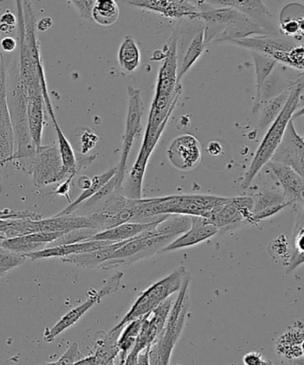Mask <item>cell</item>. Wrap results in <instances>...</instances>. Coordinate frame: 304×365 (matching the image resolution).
<instances>
[{
  "instance_id": "cell-1",
  "label": "cell",
  "mask_w": 304,
  "mask_h": 365,
  "mask_svg": "<svg viewBox=\"0 0 304 365\" xmlns=\"http://www.w3.org/2000/svg\"><path fill=\"white\" fill-rule=\"evenodd\" d=\"M178 39L177 31H174L166 46L145 134V138L149 140H153L163 133L181 98L182 86L177 83Z\"/></svg>"
},
{
  "instance_id": "cell-6",
  "label": "cell",
  "mask_w": 304,
  "mask_h": 365,
  "mask_svg": "<svg viewBox=\"0 0 304 365\" xmlns=\"http://www.w3.org/2000/svg\"><path fill=\"white\" fill-rule=\"evenodd\" d=\"M188 273L184 267H179L167 277L152 284L138 297L126 316L112 329V331H122L130 322L141 319L152 313L174 293L180 291Z\"/></svg>"
},
{
  "instance_id": "cell-37",
  "label": "cell",
  "mask_w": 304,
  "mask_h": 365,
  "mask_svg": "<svg viewBox=\"0 0 304 365\" xmlns=\"http://www.w3.org/2000/svg\"><path fill=\"white\" fill-rule=\"evenodd\" d=\"M26 259V257L10 252L2 247L0 249V278L14 268L21 266Z\"/></svg>"
},
{
  "instance_id": "cell-57",
  "label": "cell",
  "mask_w": 304,
  "mask_h": 365,
  "mask_svg": "<svg viewBox=\"0 0 304 365\" xmlns=\"http://www.w3.org/2000/svg\"><path fill=\"white\" fill-rule=\"evenodd\" d=\"M303 138L304 139V137Z\"/></svg>"
},
{
  "instance_id": "cell-25",
  "label": "cell",
  "mask_w": 304,
  "mask_h": 365,
  "mask_svg": "<svg viewBox=\"0 0 304 365\" xmlns=\"http://www.w3.org/2000/svg\"><path fill=\"white\" fill-rule=\"evenodd\" d=\"M304 341V331L301 328L292 327L278 339L276 350L278 355L285 359L295 361L302 359V344Z\"/></svg>"
},
{
  "instance_id": "cell-3",
  "label": "cell",
  "mask_w": 304,
  "mask_h": 365,
  "mask_svg": "<svg viewBox=\"0 0 304 365\" xmlns=\"http://www.w3.org/2000/svg\"><path fill=\"white\" fill-rule=\"evenodd\" d=\"M292 85V91L287 103L277 119L270 125L269 130L264 135L262 142L257 148L251 164L242 181V187L248 188L261 170L273 160L275 153L283 141L289 123L298 110L304 89L303 80H298Z\"/></svg>"
},
{
  "instance_id": "cell-7",
  "label": "cell",
  "mask_w": 304,
  "mask_h": 365,
  "mask_svg": "<svg viewBox=\"0 0 304 365\" xmlns=\"http://www.w3.org/2000/svg\"><path fill=\"white\" fill-rule=\"evenodd\" d=\"M269 57L277 63L304 71V43L295 39L273 38L271 36L232 39L228 41Z\"/></svg>"
},
{
  "instance_id": "cell-53",
  "label": "cell",
  "mask_w": 304,
  "mask_h": 365,
  "mask_svg": "<svg viewBox=\"0 0 304 365\" xmlns=\"http://www.w3.org/2000/svg\"><path fill=\"white\" fill-rule=\"evenodd\" d=\"M39 365H59L58 363L56 362H52V363H44Z\"/></svg>"
},
{
  "instance_id": "cell-29",
  "label": "cell",
  "mask_w": 304,
  "mask_h": 365,
  "mask_svg": "<svg viewBox=\"0 0 304 365\" xmlns=\"http://www.w3.org/2000/svg\"><path fill=\"white\" fill-rule=\"evenodd\" d=\"M117 61L125 73H133L141 64V52L137 41L130 36L120 45Z\"/></svg>"
},
{
  "instance_id": "cell-27",
  "label": "cell",
  "mask_w": 304,
  "mask_h": 365,
  "mask_svg": "<svg viewBox=\"0 0 304 365\" xmlns=\"http://www.w3.org/2000/svg\"><path fill=\"white\" fill-rule=\"evenodd\" d=\"M117 170V166H115L112 168V169L107 170L106 173L93 178L91 187L83 191L74 202H71L69 206L61 211L60 213L56 214V216H65V215L73 214L82 204L92 198V197L96 195L107 182L112 180V178L115 176Z\"/></svg>"
},
{
  "instance_id": "cell-42",
  "label": "cell",
  "mask_w": 304,
  "mask_h": 365,
  "mask_svg": "<svg viewBox=\"0 0 304 365\" xmlns=\"http://www.w3.org/2000/svg\"><path fill=\"white\" fill-rule=\"evenodd\" d=\"M281 30L285 36L296 38L300 34L299 23L298 20H288L282 24Z\"/></svg>"
},
{
  "instance_id": "cell-2",
  "label": "cell",
  "mask_w": 304,
  "mask_h": 365,
  "mask_svg": "<svg viewBox=\"0 0 304 365\" xmlns=\"http://www.w3.org/2000/svg\"><path fill=\"white\" fill-rule=\"evenodd\" d=\"M200 10L194 20L203 21L206 46L257 36H271L262 25L231 6L214 9L207 1H194Z\"/></svg>"
},
{
  "instance_id": "cell-46",
  "label": "cell",
  "mask_w": 304,
  "mask_h": 365,
  "mask_svg": "<svg viewBox=\"0 0 304 365\" xmlns=\"http://www.w3.org/2000/svg\"><path fill=\"white\" fill-rule=\"evenodd\" d=\"M53 25L52 18L44 17L37 23V30L39 31H46L51 28Z\"/></svg>"
},
{
  "instance_id": "cell-15",
  "label": "cell",
  "mask_w": 304,
  "mask_h": 365,
  "mask_svg": "<svg viewBox=\"0 0 304 365\" xmlns=\"http://www.w3.org/2000/svg\"><path fill=\"white\" fill-rule=\"evenodd\" d=\"M271 160L292 168L304 178V139L296 131L292 120Z\"/></svg>"
},
{
  "instance_id": "cell-38",
  "label": "cell",
  "mask_w": 304,
  "mask_h": 365,
  "mask_svg": "<svg viewBox=\"0 0 304 365\" xmlns=\"http://www.w3.org/2000/svg\"><path fill=\"white\" fill-rule=\"evenodd\" d=\"M78 348V343H73L69 348L66 350L65 353L60 357L59 360L57 361L59 365H73L78 362V360L83 359Z\"/></svg>"
},
{
  "instance_id": "cell-40",
  "label": "cell",
  "mask_w": 304,
  "mask_h": 365,
  "mask_svg": "<svg viewBox=\"0 0 304 365\" xmlns=\"http://www.w3.org/2000/svg\"><path fill=\"white\" fill-rule=\"evenodd\" d=\"M73 4L75 9H77L78 14H80L81 17L85 18L87 20L93 19V10L96 1L94 0H78V1H70Z\"/></svg>"
},
{
  "instance_id": "cell-32",
  "label": "cell",
  "mask_w": 304,
  "mask_h": 365,
  "mask_svg": "<svg viewBox=\"0 0 304 365\" xmlns=\"http://www.w3.org/2000/svg\"><path fill=\"white\" fill-rule=\"evenodd\" d=\"M142 329V318L128 323L121 331L119 339H117V348H119L120 364L123 365L125 359L131 350L135 348Z\"/></svg>"
},
{
  "instance_id": "cell-30",
  "label": "cell",
  "mask_w": 304,
  "mask_h": 365,
  "mask_svg": "<svg viewBox=\"0 0 304 365\" xmlns=\"http://www.w3.org/2000/svg\"><path fill=\"white\" fill-rule=\"evenodd\" d=\"M252 56L256 63V96L253 110L258 112L261 103H262L263 87L266 78L269 77L273 68L276 66V61L269 58L259 53L252 52Z\"/></svg>"
},
{
  "instance_id": "cell-51",
  "label": "cell",
  "mask_w": 304,
  "mask_h": 365,
  "mask_svg": "<svg viewBox=\"0 0 304 365\" xmlns=\"http://www.w3.org/2000/svg\"><path fill=\"white\" fill-rule=\"evenodd\" d=\"M293 362H294L295 364H298V365H304V360L302 359L293 361Z\"/></svg>"
},
{
  "instance_id": "cell-8",
  "label": "cell",
  "mask_w": 304,
  "mask_h": 365,
  "mask_svg": "<svg viewBox=\"0 0 304 365\" xmlns=\"http://www.w3.org/2000/svg\"><path fill=\"white\" fill-rule=\"evenodd\" d=\"M156 225L142 234L128 240L121 248L113 254L112 259L103 264L99 269L109 270L126 266V264L147 259V257L155 255L157 252H162V250L172 242H174L175 238L159 235L156 231Z\"/></svg>"
},
{
  "instance_id": "cell-14",
  "label": "cell",
  "mask_w": 304,
  "mask_h": 365,
  "mask_svg": "<svg viewBox=\"0 0 304 365\" xmlns=\"http://www.w3.org/2000/svg\"><path fill=\"white\" fill-rule=\"evenodd\" d=\"M253 203L251 196L229 197L228 202L207 221L219 230L242 222L253 224Z\"/></svg>"
},
{
  "instance_id": "cell-21",
  "label": "cell",
  "mask_w": 304,
  "mask_h": 365,
  "mask_svg": "<svg viewBox=\"0 0 304 365\" xmlns=\"http://www.w3.org/2000/svg\"><path fill=\"white\" fill-rule=\"evenodd\" d=\"M109 245H112V243L102 241H88L74 243V245L48 247V248L38 250V252L28 254V255L25 257L31 260L51 259V257H59L61 259H63V257L70 255L90 252H93V250L101 249L103 247Z\"/></svg>"
},
{
  "instance_id": "cell-34",
  "label": "cell",
  "mask_w": 304,
  "mask_h": 365,
  "mask_svg": "<svg viewBox=\"0 0 304 365\" xmlns=\"http://www.w3.org/2000/svg\"><path fill=\"white\" fill-rule=\"evenodd\" d=\"M295 250L288 261V273L304 263V211L298 217L294 232Z\"/></svg>"
},
{
  "instance_id": "cell-47",
  "label": "cell",
  "mask_w": 304,
  "mask_h": 365,
  "mask_svg": "<svg viewBox=\"0 0 304 365\" xmlns=\"http://www.w3.org/2000/svg\"><path fill=\"white\" fill-rule=\"evenodd\" d=\"M221 151H223V148H221V145L218 142L213 141L209 143V145H207V152H209L211 155H219Z\"/></svg>"
},
{
  "instance_id": "cell-45",
  "label": "cell",
  "mask_w": 304,
  "mask_h": 365,
  "mask_svg": "<svg viewBox=\"0 0 304 365\" xmlns=\"http://www.w3.org/2000/svg\"><path fill=\"white\" fill-rule=\"evenodd\" d=\"M17 18L14 14L10 12V11H7L5 14H3L1 17H0V24H5L7 26L14 28L17 24Z\"/></svg>"
},
{
  "instance_id": "cell-48",
  "label": "cell",
  "mask_w": 304,
  "mask_h": 365,
  "mask_svg": "<svg viewBox=\"0 0 304 365\" xmlns=\"http://www.w3.org/2000/svg\"><path fill=\"white\" fill-rule=\"evenodd\" d=\"M92 185V178L88 176H80L78 180V188L83 190H88L91 187Z\"/></svg>"
},
{
  "instance_id": "cell-31",
  "label": "cell",
  "mask_w": 304,
  "mask_h": 365,
  "mask_svg": "<svg viewBox=\"0 0 304 365\" xmlns=\"http://www.w3.org/2000/svg\"><path fill=\"white\" fill-rule=\"evenodd\" d=\"M206 48L205 45V32L204 28L198 34L193 38L191 44H189L187 51H186L184 58H182L180 69H178L177 83L181 84L182 78L187 74L192 66L199 57L202 56L204 50Z\"/></svg>"
},
{
  "instance_id": "cell-22",
  "label": "cell",
  "mask_w": 304,
  "mask_h": 365,
  "mask_svg": "<svg viewBox=\"0 0 304 365\" xmlns=\"http://www.w3.org/2000/svg\"><path fill=\"white\" fill-rule=\"evenodd\" d=\"M127 241L112 243L101 249L93 250L90 252L77 254L63 257L61 260L64 263H70L75 266L88 268V269H95L102 266L103 264L112 259L113 254L121 248Z\"/></svg>"
},
{
  "instance_id": "cell-9",
  "label": "cell",
  "mask_w": 304,
  "mask_h": 365,
  "mask_svg": "<svg viewBox=\"0 0 304 365\" xmlns=\"http://www.w3.org/2000/svg\"><path fill=\"white\" fill-rule=\"evenodd\" d=\"M26 171L32 175V181L37 187H45L68 180L64 174L62 157L58 144L41 145L36 150L28 163Z\"/></svg>"
},
{
  "instance_id": "cell-44",
  "label": "cell",
  "mask_w": 304,
  "mask_h": 365,
  "mask_svg": "<svg viewBox=\"0 0 304 365\" xmlns=\"http://www.w3.org/2000/svg\"><path fill=\"white\" fill-rule=\"evenodd\" d=\"M0 46H1L3 51L7 53L13 52L16 48L17 41L12 37H6L2 38V41H0Z\"/></svg>"
},
{
  "instance_id": "cell-11",
  "label": "cell",
  "mask_w": 304,
  "mask_h": 365,
  "mask_svg": "<svg viewBox=\"0 0 304 365\" xmlns=\"http://www.w3.org/2000/svg\"><path fill=\"white\" fill-rule=\"evenodd\" d=\"M7 73L5 59L0 51V175L7 166L14 168L16 142L7 101Z\"/></svg>"
},
{
  "instance_id": "cell-10",
  "label": "cell",
  "mask_w": 304,
  "mask_h": 365,
  "mask_svg": "<svg viewBox=\"0 0 304 365\" xmlns=\"http://www.w3.org/2000/svg\"><path fill=\"white\" fill-rule=\"evenodd\" d=\"M128 107L126 120V128L123 137V148L119 164L117 165L115 178L120 185H123L125 174H126L128 157L133 148L135 139L142 131V120L144 115V102L139 89L127 88Z\"/></svg>"
},
{
  "instance_id": "cell-55",
  "label": "cell",
  "mask_w": 304,
  "mask_h": 365,
  "mask_svg": "<svg viewBox=\"0 0 304 365\" xmlns=\"http://www.w3.org/2000/svg\"><path fill=\"white\" fill-rule=\"evenodd\" d=\"M302 351H303V355L304 356V341L303 342V344H302Z\"/></svg>"
},
{
  "instance_id": "cell-19",
  "label": "cell",
  "mask_w": 304,
  "mask_h": 365,
  "mask_svg": "<svg viewBox=\"0 0 304 365\" xmlns=\"http://www.w3.org/2000/svg\"><path fill=\"white\" fill-rule=\"evenodd\" d=\"M271 173L276 177L283 189V193L289 202H304V178L285 164L271 160L267 164Z\"/></svg>"
},
{
  "instance_id": "cell-28",
  "label": "cell",
  "mask_w": 304,
  "mask_h": 365,
  "mask_svg": "<svg viewBox=\"0 0 304 365\" xmlns=\"http://www.w3.org/2000/svg\"><path fill=\"white\" fill-rule=\"evenodd\" d=\"M291 91L292 86L285 89V91L282 92L281 94L276 96V98L261 103L258 110L261 112L259 120V126L261 128L269 126V125L277 119L281 110H283L285 103H287Z\"/></svg>"
},
{
  "instance_id": "cell-36",
  "label": "cell",
  "mask_w": 304,
  "mask_h": 365,
  "mask_svg": "<svg viewBox=\"0 0 304 365\" xmlns=\"http://www.w3.org/2000/svg\"><path fill=\"white\" fill-rule=\"evenodd\" d=\"M74 137L75 149L80 155H87L91 150L95 148L100 140L98 135L89 128H81L77 131Z\"/></svg>"
},
{
  "instance_id": "cell-35",
  "label": "cell",
  "mask_w": 304,
  "mask_h": 365,
  "mask_svg": "<svg viewBox=\"0 0 304 365\" xmlns=\"http://www.w3.org/2000/svg\"><path fill=\"white\" fill-rule=\"evenodd\" d=\"M100 232L94 228H81L76 230L65 232L60 238L56 240L55 242L50 243L48 247H56L62 245H74V243L84 242L90 241L95 235Z\"/></svg>"
},
{
  "instance_id": "cell-23",
  "label": "cell",
  "mask_w": 304,
  "mask_h": 365,
  "mask_svg": "<svg viewBox=\"0 0 304 365\" xmlns=\"http://www.w3.org/2000/svg\"><path fill=\"white\" fill-rule=\"evenodd\" d=\"M224 6H231L237 9L245 16L251 18L266 29L271 35L273 34V25L271 19L273 14L268 10L262 1H251V0H218L214 1Z\"/></svg>"
},
{
  "instance_id": "cell-18",
  "label": "cell",
  "mask_w": 304,
  "mask_h": 365,
  "mask_svg": "<svg viewBox=\"0 0 304 365\" xmlns=\"http://www.w3.org/2000/svg\"><path fill=\"white\" fill-rule=\"evenodd\" d=\"M191 228L184 234L179 236L174 242L162 250V252H172V250L189 248V247L199 245L200 242L216 235L219 229L211 224L206 218L200 217H191Z\"/></svg>"
},
{
  "instance_id": "cell-26",
  "label": "cell",
  "mask_w": 304,
  "mask_h": 365,
  "mask_svg": "<svg viewBox=\"0 0 304 365\" xmlns=\"http://www.w3.org/2000/svg\"><path fill=\"white\" fill-rule=\"evenodd\" d=\"M98 334L96 339V350L94 356L96 365H108L113 362L119 356L120 350L117 348V339H119L121 331H112L108 334L105 331Z\"/></svg>"
},
{
  "instance_id": "cell-16",
  "label": "cell",
  "mask_w": 304,
  "mask_h": 365,
  "mask_svg": "<svg viewBox=\"0 0 304 365\" xmlns=\"http://www.w3.org/2000/svg\"><path fill=\"white\" fill-rule=\"evenodd\" d=\"M174 303V299L170 297L156 309H154L152 313L142 318L140 334H139L137 344L133 349L135 351L141 353L152 346L166 325Z\"/></svg>"
},
{
  "instance_id": "cell-56",
  "label": "cell",
  "mask_w": 304,
  "mask_h": 365,
  "mask_svg": "<svg viewBox=\"0 0 304 365\" xmlns=\"http://www.w3.org/2000/svg\"><path fill=\"white\" fill-rule=\"evenodd\" d=\"M303 113H304V109L302 110L301 113H299V115H300V114H303Z\"/></svg>"
},
{
  "instance_id": "cell-39",
  "label": "cell",
  "mask_w": 304,
  "mask_h": 365,
  "mask_svg": "<svg viewBox=\"0 0 304 365\" xmlns=\"http://www.w3.org/2000/svg\"><path fill=\"white\" fill-rule=\"evenodd\" d=\"M0 218L1 220H41V216L36 213L31 212H21V211H14L11 210H0Z\"/></svg>"
},
{
  "instance_id": "cell-43",
  "label": "cell",
  "mask_w": 304,
  "mask_h": 365,
  "mask_svg": "<svg viewBox=\"0 0 304 365\" xmlns=\"http://www.w3.org/2000/svg\"><path fill=\"white\" fill-rule=\"evenodd\" d=\"M74 178H68L65 181L61 182L58 185V187L56 190L55 192L50 193V195H53V199L55 198L56 196H63L68 200V202H73V200L70 199V184L73 182Z\"/></svg>"
},
{
  "instance_id": "cell-50",
  "label": "cell",
  "mask_w": 304,
  "mask_h": 365,
  "mask_svg": "<svg viewBox=\"0 0 304 365\" xmlns=\"http://www.w3.org/2000/svg\"><path fill=\"white\" fill-rule=\"evenodd\" d=\"M299 23L300 34H304V17L298 19Z\"/></svg>"
},
{
  "instance_id": "cell-49",
  "label": "cell",
  "mask_w": 304,
  "mask_h": 365,
  "mask_svg": "<svg viewBox=\"0 0 304 365\" xmlns=\"http://www.w3.org/2000/svg\"><path fill=\"white\" fill-rule=\"evenodd\" d=\"M73 365H96L95 357L94 355L83 357V359L78 360Z\"/></svg>"
},
{
  "instance_id": "cell-41",
  "label": "cell",
  "mask_w": 304,
  "mask_h": 365,
  "mask_svg": "<svg viewBox=\"0 0 304 365\" xmlns=\"http://www.w3.org/2000/svg\"><path fill=\"white\" fill-rule=\"evenodd\" d=\"M243 363L245 365H274L271 361L264 359L259 352H249L243 357Z\"/></svg>"
},
{
  "instance_id": "cell-4",
  "label": "cell",
  "mask_w": 304,
  "mask_h": 365,
  "mask_svg": "<svg viewBox=\"0 0 304 365\" xmlns=\"http://www.w3.org/2000/svg\"><path fill=\"white\" fill-rule=\"evenodd\" d=\"M229 197L207 195H181L145 199V216L154 220L164 215L200 217L209 220L216 213Z\"/></svg>"
},
{
  "instance_id": "cell-24",
  "label": "cell",
  "mask_w": 304,
  "mask_h": 365,
  "mask_svg": "<svg viewBox=\"0 0 304 365\" xmlns=\"http://www.w3.org/2000/svg\"><path fill=\"white\" fill-rule=\"evenodd\" d=\"M159 222H154V223L150 224L125 223L117 225L116 227L108 229V230L98 232L90 241L109 242L110 243L128 241V240L155 227Z\"/></svg>"
},
{
  "instance_id": "cell-5",
  "label": "cell",
  "mask_w": 304,
  "mask_h": 365,
  "mask_svg": "<svg viewBox=\"0 0 304 365\" xmlns=\"http://www.w3.org/2000/svg\"><path fill=\"white\" fill-rule=\"evenodd\" d=\"M191 274L186 275L179 295L174 300L166 325L150 346V365H170L172 353L181 338L186 321H187L189 306V286Z\"/></svg>"
},
{
  "instance_id": "cell-20",
  "label": "cell",
  "mask_w": 304,
  "mask_h": 365,
  "mask_svg": "<svg viewBox=\"0 0 304 365\" xmlns=\"http://www.w3.org/2000/svg\"><path fill=\"white\" fill-rule=\"evenodd\" d=\"M253 198V224L257 225L259 222L267 220L281 212L282 210L292 205L283 192L276 190H264L256 193Z\"/></svg>"
},
{
  "instance_id": "cell-54",
  "label": "cell",
  "mask_w": 304,
  "mask_h": 365,
  "mask_svg": "<svg viewBox=\"0 0 304 365\" xmlns=\"http://www.w3.org/2000/svg\"><path fill=\"white\" fill-rule=\"evenodd\" d=\"M275 365V364H274ZM278 365H298V364H295L294 362H292L291 363H289V364H278Z\"/></svg>"
},
{
  "instance_id": "cell-12",
  "label": "cell",
  "mask_w": 304,
  "mask_h": 365,
  "mask_svg": "<svg viewBox=\"0 0 304 365\" xmlns=\"http://www.w3.org/2000/svg\"><path fill=\"white\" fill-rule=\"evenodd\" d=\"M122 273H117L106 282L105 286L99 291L89 292V297L87 302L81 304L80 306L75 307L65 316H63L51 329L46 328L44 334V341L50 343L55 341L63 331L68 330L84 317V314L90 310L93 307L98 305L103 298L113 294L120 288V281L122 279Z\"/></svg>"
},
{
  "instance_id": "cell-52",
  "label": "cell",
  "mask_w": 304,
  "mask_h": 365,
  "mask_svg": "<svg viewBox=\"0 0 304 365\" xmlns=\"http://www.w3.org/2000/svg\"><path fill=\"white\" fill-rule=\"evenodd\" d=\"M5 239H6L5 236L0 235V249L2 248L3 242H4V240H5Z\"/></svg>"
},
{
  "instance_id": "cell-17",
  "label": "cell",
  "mask_w": 304,
  "mask_h": 365,
  "mask_svg": "<svg viewBox=\"0 0 304 365\" xmlns=\"http://www.w3.org/2000/svg\"><path fill=\"white\" fill-rule=\"evenodd\" d=\"M127 2L131 6L153 11L170 19H182L186 17L194 20L196 14L200 11L194 1L186 0H132Z\"/></svg>"
},
{
  "instance_id": "cell-13",
  "label": "cell",
  "mask_w": 304,
  "mask_h": 365,
  "mask_svg": "<svg viewBox=\"0 0 304 365\" xmlns=\"http://www.w3.org/2000/svg\"><path fill=\"white\" fill-rule=\"evenodd\" d=\"M170 163L181 171L195 170L202 160L201 144L192 135H182L171 143L167 151Z\"/></svg>"
},
{
  "instance_id": "cell-33",
  "label": "cell",
  "mask_w": 304,
  "mask_h": 365,
  "mask_svg": "<svg viewBox=\"0 0 304 365\" xmlns=\"http://www.w3.org/2000/svg\"><path fill=\"white\" fill-rule=\"evenodd\" d=\"M120 18V9L114 0H99L93 10V20L102 26H110Z\"/></svg>"
}]
</instances>
